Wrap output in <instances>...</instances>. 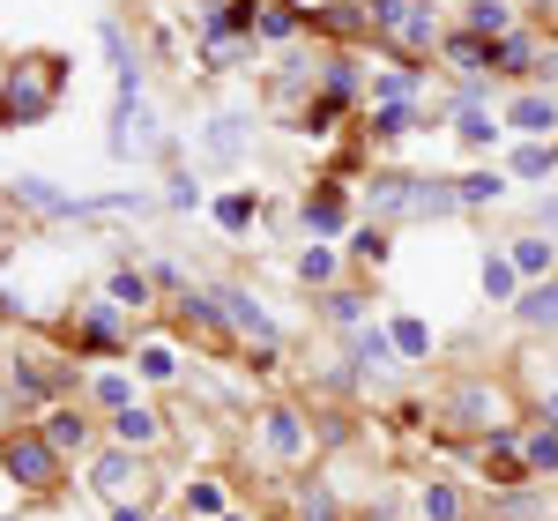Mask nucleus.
Returning a JSON list of instances; mask_svg holds the SVG:
<instances>
[{
	"mask_svg": "<svg viewBox=\"0 0 558 521\" xmlns=\"http://www.w3.org/2000/svg\"><path fill=\"white\" fill-rule=\"evenodd\" d=\"M60 462H68V455H60L38 425H23V433L0 439V470L23 484V492H38V499H45V492H60Z\"/></svg>",
	"mask_w": 558,
	"mask_h": 521,
	"instance_id": "obj_1",
	"label": "nucleus"
},
{
	"mask_svg": "<svg viewBox=\"0 0 558 521\" xmlns=\"http://www.w3.org/2000/svg\"><path fill=\"white\" fill-rule=\"evenodd\" d=\"M105 149L120 157V165H142V157H157L165 149V134H157V112L134 97V105H112V134H105Z\"/></svg>",
	"mask_w": 558,
	"mask_h": 521,
	"instance_id": "obj_2",
	"label": "nucleus"
},
{
	"mask_svg": "<svg viewBox=\"0 0 558 521\" xmlns=\"http://www.w3.org/2000/svg\"><path fill=\"white\" fill-rule=\"evenodd\" d=\"M89 492H97L105 507H134V492H142V455H134V447L89 455Z\"/></svg>",
	"mask_w": 558,
	"mask_h": 521,
	"instance_id": "obj_3",
	"label": "nucleus"
},
{
	"mask_svg": "<svg viewBox=\"0 0 558 521\" xmlns=\"http://www.w3.org/2000/svg\"><path fill=\"white\" fill-rule=\"evenodd\" d=\"M52 97H60V68H45L38 83H31V75H15V83L0 89V128H31V120H45V112H52Z\"/></svg>",
	"mask_w": 558,
	"mask_h": 521,
	"instance_id": "obj_4",
	"label": "nucleus"
},
{
	"mask_svg": "<svg viewBox=\"0 0 558 521\" xmlns=\"http://www.w3.org/2000/svg\"><path fill=\"white\" fill-rule=\"evenodd\" d=\"M447 425L454 433H507V402L484 388V380H470V388L447 395Z\"/></svg>",
	"mask_w": 558,
	"mask_h": 521,
	"instance_id": "obj_5",
	"label": "nucleus"
},
{
	"mask_svg": "<svg viewBox=\"0 0 558 521\" xmlns=\"http://www.w3.org/2000/svg\"><path fill=\"white\" fill-rule=\"evenodd\" d=\"M97 45H105V60H112V105H134L142 97V60H134V45L120 23H97Z\"/></svg>",
	"mask_w": 558,
	"mask_h": 521,
	"instance_id": "obj_6",
	"label": "nucleus"
},
{
	"mask_svg": "<svg viewBox=\"0 0 558 521\" xmlns=\"http://www.w3.org/2000/svg\"><path fill=\"white\" fill-rule=\"evenodd\" d=\"M216 305H223V320H231V328H239V336H246V343H276V320H268V313H260V299L254 291H239V283H223V291H216Z\"/></svg>",
	"mask_w": 558,
	"mask_h": 521,
	"instance_id": "obj_7",
	"label": "nucleus"
},
{
	"mask_svg": "<svg viewBox=\"0 0 558 521\" xmlns=\"http://www.w3.org/2000/svg\"><path fill=\"white\" fill-rule=\"evenodd\" d=\"M507 120V134H529V142H544V134L558 128V97H544V89H521L514 105L499 112Z\"/></svg>",
	"mask_w": 558,
	"mask_h": 521,
	"instance_id": "obj_8",
	"label": "nucleus"
},
{
	"mask_svg": "<svg viewBox=\"0 0 558 521\" xmlns=\"http://www.w3.org/2000/svg\"><path fill=\"white\" fill-rule=\"evenodd\" d=\"M15 202H23V209H38V217H83V194H60V186L38 179V172L15 179Z\"/></svg>",
	"mask_w": 558,
	"mask_h": 521,
	"instance_id": "obj_9",
	"label": "nucleus"
},
{
	"mask_svg": "<svg viewBox=\"0 0 558 521\" xmlns=\"http://www.w3.org/2000/svg\"><path fill=\"white\" fill-rule=\"evenodd\" d=\"M260 447H268L276 462H299V455H305V425H299V410H260Z\"/></svg>",
	"mask_w": 558,
	"mask_h": 521,
	"instance_id": "obj_10",
	"label": "nucleus"
},
{
	"mask_svg": "<svg viewBox=\"0 0 558 521\" xmlns=\"http://www.w3.org/2000/svg\"><path fill=\"white\" fill-rule=\"evenodd\" d=\"M239 149H246V112H216L202 128V157L209 165H239Z\"/></svg>",
	"mask_w": 558,
	"mask_h": 521,
	"instance_id": "obj_11",
	"label": "nucleus"
},
{
	"mask_svg": "<svg viewBox=\"0 0 558 521\" xmlns=\"http://www.w3.org/2000/svg\"><path fill=\"white\" fill-rule=\"evenodd\" d=\"M462 31L484 38V45L514 38V8H507V0H470V8H462Z\"/></svg>",
	"mask_w": 558,
	"mask_h": 521,
	"instance_id": "obj_12",
	"label": "nucleus"
},
{
	"mask_svg": "<svg viewBox=\"0 0 558 521\" xmlns=\"http://www.w3.org/2000/svg\"><path fill=\"white\" fill-rule=\"evenodd\" d=\"M514 320H521V328H536V336H544V328H558V276H544V283H529V291H521V299H514Z\"/></svg>",
	"mask_w": 558,
	"mask_h": 521,
	"instance_id": "obj_13",
	"label": "nucleus"
},
{
	"mask_svg": "<svg viewBox=\"0 0 558 521\" xmlns=\"http://www.w3.org/2000/svg\"><path fill=\"white\" fill-rule=\"evenodd\" d=\"M410 217H462V194H454V179H417V194H410Z\"/></svg>",
	"mask_w": 558,
	"mask_h": 521,
	"instance_id": "obj_14",
	"label": "nucleus"
},
{
	"mask_svg": "<svg viewBox=\"0 0 558 521\" xmlns=\"http://www.w3.org/2000/svg\"><path fill=\"white\" fill-rule=\"evenodd\" d=\"M395 45H402V52H439V15H432L425 0H410V8H402V31H395Z\"/></svg>",
	"mask_w": 558,
	"mask_h": 521,
	"instance_id": "obj_15",
	"label": "nucleus"
},
{
	"mask_svg": "<svg viewBox=\"0 0 558 521\" xmlns=\"http://www.w3.org/2000/svg\"><path fill=\"white\" fill-rule=\"evenodd\" d=\"M112 439H120V447H134V455H142V447H157V439H165V417H157V410H142V402H134V410H120V417H112Z\"/></svg>",
	"mask_w": 558,
	"mask_h": 521,
	"instance_id": "obj_16",
	"label": "nucleus"
},
{
	"mask_svg": "<svg viewBox=\"0 0 558 521\" xmlns=\"http://www.w3.org/2000/svg\"><path fill=\"white\" fill-rule=\"evenodd\" d=\"M38 433L52 439L60 455H89V425H83V410H52V417H45Z\"/></svg>",
	"mask_w": 558,
	"mask_h": 521,
	"instance_id": "obj_17",
	"label": "nucleus"
},
{
	"mask_svg": "<svg viewBox=\"0 0 558 521\" xmlns=\"http://www.w3.org/2000/svg\"><path fill=\"white\" fill-rule=\"evenodd\" d=\"M454 134H462L470 149H492V142L507 134V120H499V112H484V105H462V112H454Z\"/></svg>",
	"mask_w": 558,
	"mask_h": 521,
	"instance_id": "obj_18",
	"label": "nucleus"
},
{
	"mask_svg": "<svg viewBox=\"0 0 558 521\" xmlns=\"http://www.w3.org/2000/svg\"><path fill=\"white\" fill-rule=\"evenodd\" d=\"M343 186H320V194H305V223H313V231H320V239H328V231H343Z\"/></svg>",
	"mask_w": 558,
	"mask_h": 521,
	"instance_id": "obj_19",
	"label": "nucleus"
},
{
	"mask_svg": "<svg viewBox=\"0 0 558 521\" xmlns=\"http://www.w3.org/2000/svg\"><path fill=\"white\" fill-rule=\"evenodd\" d=\"M507 260H514L529 283H544V276H551V239H536V231H529V239H514V246H507Z\"/></svg>",
	"mask_w": 558,
	"mask_h": 521,
	"instance_id": "obj_20",
	"label": "nucleus"
},
{
	"mask_svg": "<svg viewBox=\"0 0 558 521\" xmlns=\"http://www.w3.org/2000/svg\"><path fill=\"white\" fill-rule=\"evenodd\" d=\"M439 52H447V60L462 68V75H484V68H492V45H484V38H470V31H454V38H439Z\"/></svg>",
	"mask_w": 558,
	"mask_h": 521,
	"instance_id": "obj_21",
	"label": "nucleus"
},
{
	"mask_svg": "<svg viewBox=\"0 0 558 521\" xmlns=\"http://www.w3.org/2000/svg\"><path fill=\"white\" fill-rule=\"evenodd\" d=\"M417 514L425 521H462V492H454L447 477H432L425 492H417Z\"/></svg>",
	"mask_w": 558,
	"mask_h": 521,
	"instance_id": "obj_22",
	"label": "nucleus"
},
{
	"mask_svg": "<svg viewBox=\"0 0 558 521\" xmlns=\"http://www.w3.org/2000/svg\"><path fill=\"white\" fill-rule=\"evenodd\" d=\"M410 194H417V179H395V172L373 179V209L380 217H410Z\"/></svg>",
	"mask_w": 558,
	"mask_h": 521,
	"instance_id": "obj_23",
	"label": "nucleus"
},
{
	"mask_svg": "<svg viewBox=\"0 0 558 521\" xmlns=\"http://www.w3.org/2000/svg\"><path fill=\"white\" fill-rule=\"evenodd\" d=\"M454 194H462V209H492V202L507 194V179H499V172H462V179H454Z\"/></svg>",
	"mask_w": 558,
	"mask_h": 521,
	"instance_id": "obj_24",
	"label": "nucleus"
},
{
	"mask_svg": "<svg viewBox=\"0 0 558 521\" xmlns=\"http://www.w3.org/2000/svg\"><path fill=\"white\" fill-rule=\"evenodd\" d=\"M395 358H402V350H395L387 328H357V365H365V373H387Z\"/></svg>",
	"mask_w": 558,
	"mask_h": 521,
	"instance_id": "obj_25",
	"label": "nucleus"
},
{
	"mask_svg": "<svg viewBox=\"0 0 558 521\" xmlns=\"http://www.w3.org/2000/svg\"><path fill=\"white\" fill-rule=\"evenodd\" d=\"M521 462H529L536 477H558V433H529L521 439Z\"/></svg>",
	"mask_w": 558,
	"mask_h": 521,
	"instance_id": "obj_26",
	"label": "nucleus"
},
{
	"mask_svg": "<svg viewBox=\"0 0 558 521\" xmlns=\"http://www.w3.org/2000/svg\"><path fill=\"white\" fill-rule=\"evenodd\" d=\"M514 283H521V268L507 254H484V299H514Z\"/></svg>",
	"mask_w": 558,
	"mask_h": 521,
	"instance_id": "obj_27",
	"label": "nucleus"
},
{
	"mask_svg": "<svg viewBox=\"0 0 558 521\" xmlns=\"http://www.w3.org/2000/svg\"><path fill=\"white\" fill-rule=\"evenodd\" d=\"M320 68H328V75H320V89H328V105H343V97H357V68H350L343 52H336V60H320Z\"/></svg>",
	"mask_w": 558,
	"mask_h": 521,
	"instance_id": "obj_28",
	"label": "nucleus"
},
{
	"mask_svg": "<svg viewBox=\"0 0 558 521\" xmlns=\"http://www.w3.org/2000/svg\"><path fill=\"white\" fill-rule=\"evenodd\" d=\"M134 373H142V380H172L179 358H172L165 343H142V350H134Z\"/></svg>",
	"mask_w": 558,
	"mask_h": 521,
	"instance_id": "obj_29",
	"label": "nucleus"
},
{
	"mask_svg": "<svg viewBox=\"0 0 558 521\" xmlns=\"http://www.w3.org/2000/svg\"><path fill=\"white\" fill-rule=\"evenodd\" d=\"M350 254L357 260H387L395 254V246H387V223H357V231H350Z\"/></svg>",
	"mask_w": 558,
	"mask_h": 521,
	"instance_id": "obj_30",
	"label": "nucleus"
},
{
	"mask_svg": "<svg viewBox=\"0 0 558 521\" xmlns=\"http://www.w3.org/2000/svg\"><path fill=\"white\" fill-rule=\"evenodd\" d=\"M410 128H417L410 105H373V134H380V142H395V134H410Z\"/></svg>",
	"mask_w": 558,
	"mask_h": 521,
	"instance_id": "obj_31",
	"label": "nucleus"
},
{
	"mask_svg": "<svg viewBox=\"0 0 558 521\" xmlns=\"http://www.w3.org/2000/svg\"><path fill=\"white\" fill-rule=\"evenodd\" d=\"M149 283H157V276H142V268H120V276H112V305H149Z\"/></svg>",
	"mask_w": 558,
	"mask_h": 521,
	"instance_id": "obj_32",
	"label": "nucleus"
},
{
	"mask_svg": "<svg viewBox=\"0 0 558 521\" xmlns=\"http://www.w3.org/2000/svg\"><path fill=\"white\" fill-rule=\"evenodd\" d=\"M165 209H179V217H186V209H202V186H194V172H172V179H165Z\"/></svg>",
	"mask_w": 558,
	"mask_h": 521,
	"instance_id": "obj_33",
	"label": "nucleus"
},
{
	"mask_svg": "<svg viewBox=\"0 0 558 521\" xmlns=\"http://www.w3.org/2000/svg\"><path fill=\"white\" fill-rule=\"evenodd\" d=\"M387 336H395V350H402V358H425V350H432V328H425V320H395Z\"/></svg>",
	"mask_w": 558,
	"mask_h": 521,
	"instance_id": "obj_34",
	"label": "nucleus"
},
{
	"mask_svg": "<svg viewBox=\"0 0 558 521\" xmlns=\"http://www.w3.org/2000/svg\"><path fill=\"white\" fill-rule=\"evenodd\" d=\"M551 165H558V149H544V142H521V149H514V172L521 179H544Z\"/></svg>",
	"mask_w": 558,
	"mask_h": 521,
	"instance_id": "obj_35",
	"label": "nucleus"
},
{
	"mask_svg": "<svg viewBox=\"0 0 558 521\" xmlns=\"http://www.w3.org/2000/svg\"><path fill=\"white\" fill-rule=\"evenodd\" d=\"M254 31H260V38H276V45H283V38H299V8H260V23H254Z\"/></svg>",
	"mask_w": 558,
	"mask_h": 521,
	"instance_id": "obj_36",
	"label": "nucleus"
},
{
	"mask_svg": "<svg viewBox=\"0 0 558 521\" xmlns=\"http://www.w3.org/2000/svg\"><path fill=\"white\" fill-rule=\"evenodd\" d=\"M529 60H536V38H521V31L492 45V68H529Z\"/></svg>",
	"mask_w": 558,
	"mask_h": 521,
	"instance_id": "obj_37",
	"label": "nucleus"
},
{
	"mask_svg": "<svg viewBox=\"0 0 558 521\" xmlns=\"http://www.w3.org/2000/svg\"><path fill=\"white\" fill-rule=\"evenodd\" d=\"M216 223H223V231H246V223H254V194H223V202H216Z\"/></svg>",
	"mask_w": 558,
	"mask_h": 521,
	"instance_id": "obj_38",
	"label": "nucleus"
},
{
	"mask_svg": "<svg viewBox=\"0 0 558 521\" xmlns=\"http://www.w3.org/2000/svg\"><path fill=\"white\" fill-rule=\"evenodd\" d=\"M299 276H305V283H336V254H328V246H305Z\"/></svg>",
	"mask_w": 558,
	"mask_h": 521,
	"instance_id": "obj_39",
	"label": "nucleus"
},
{
	"mask_svg": "<svg viewBox=\"0 0 558 521\" xmlns=\"http://www.w3.org/2000/svg\"><path fill=\"white\" fill-rule=\"evenodd\" d=\"M186 507H194V514H209V521H223V484H186Z\"/></svg>",
	"mask_w": 558,
	"mask_h": 521,
	"instance_id": "obj_40",
	"label": "nucleus"
},
{
	"mask_svg": "<svg viewBox=\"0 0 558 521\" xmlns=\"http://www.w3.org/2000/svg\"><path fill=\"white\" fill-rule=\"evenodd\" d=\"M89 395H97V402H105L112 417H120V410H134V388H128V380H120V373H105V380H97V388H89Z\"/></svg>",
	"mask_w": 558,
	"mask_h": 521,
	"instance_id": "obj_41",
	"label": "nucleus"
},
{
	"mask_svg": "<svg viewBox=\"0 0 558 521\" xmlns=\"http://www.w3.org/2000/svg\"><path fill=\"white\" fill-rule=\"evenodd\" d=\"M299 521H336V499H328V484H305V492H299Z\"/></svg>",
	"mask_w": 558,
	"mask_h": 521,
	"instance_id": "obj_42",
	"label": "nucleus"
},
{
	"mask_svg": "<svg viewBox=\"0 0 558 521\" xmlns=\"http://www.w3.org/2000/svg\"><path fill=\"white\" fill-rule=\"evenodd\" d=\"M15 417H23V388H15V380H0V439H8V433H23Z\"/></svg>",
	"mask_w": 558,
	"mask_h": 521,
	"instance_id": "obj_43",
	"label": "nucleus"
},
{
	"mask_svg": "<svg viewBox=\"0 0 558 521\" xmlns=\"http://www.w3.org/2000/svg\"><path fill=\"white\" fill-rule=\"evenodd\" d=\"M357 313H365V299H357V291H336V299H328V320H343V328L357 320Z\"/></svg>",
	"mask_w": 558,
	"mask_h": 521,
	"instance_id": "obj_44",
	"label": "nucleus"
},
{
	"mask_svg": "<svg viewBox=\"0 0 558 521\" xmlns=\"http://www.w3.org/2000/svg\"><path fill=\"white\" fill-rule=\"evenodd\" d=\"M536 223H551V231H558V194H551V202H536Z\"/></svg>",
	"mask_w": 558,
	"mask_h": 521,
	"instance_id": "obj_45",
	"label": "nucleus"
},
{
	"mask_svg": "<svg viewBox=\"0 0 558 521\" xmlns=\"http://www.w3.org/2000/svg\"><path fill=\"white\" fill-rule=\"evenodd\" d=\"M112 521H149V514H142V507H112Z\"/></svg>",
	"mask_w": 558,
	"mask_h": 521,
	"instance_id": "obj_46",
	"label": "nucleus"
},
{
	"mask_svg": "<svg viewBox=\"0 0 558 521\" xmlns=\"http://www.w3.org/2000/svg\"><path fill=\"white\" fill-rule=\"evenodd\" d=\"M551 417H558V395H551Z\"/></svg>",
	"mask_w": 558,
	"mask_h": 521,
	"instance_id": "obj_47",
	"label": "nucleus"
},
{
	"mask_svg": "<svg viewBox=\"0 0 558 521\" xmlns=\"http://www.w3.org/2000/svg\"><path fill=\"white\" fill-rule=\"evenodd\" d=\"M223 521H239V514H223Z\"/></svg>",
	"mask_w": 558,
	"mask_h": 521,
	"instance_id": "obj_48",
	"label": "nucleus"
}]
</instances>
